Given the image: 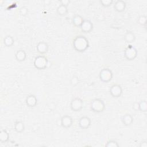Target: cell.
Masks as SVG:
<instances>
[{"instance_id":"obj_1","label":"cell","mask_w":147,"mask_h":147,"mask_svg":"<svg viewBox=\"0 0 147 147\" xmlns=\"http://www.w3.org/2000/svg\"><path fill=\"white\" fill-rule=\"evenodd\" d=\"M74 49L79 52H84L89 47V41L88 39L83 35L76 36L72 41Z\"/></svg>"},{"instance_id":"obj_2","label":"cell","mask_w":147,"mask_h":147,"mask_svg":"<svg viewBox=\"0 0 147 147\" xmlns=\"http://www.w3.org/2000/svg\"><path fill=\"white\" fill-rule=\"evenodd\" d=\"M106 108L105 102L99 98L93 99L90 103V109L94 113H102Z\"/></svg>"},{"instance_id":"obj_3","label":"cell","mask_w":147,"mask_h":147,"mask_svg":"<svg viewBox=\"0 0 147 147\" xmlns=\"http://www.w3.org/2000/svg\"><path fill=\"white\" fill-rule=\"evenodd\" d=\"M48 60L47 57L42 55L37 56L33 61L34 67L39 70L45 69L48 65Z\"/></svg>"},{"instance_id":"obj_4","label":"cell","mask_w":147,"mask_h":147,"mask_svg":"<svg viewBox=\"0 0 147 147\" xmlns=\"http://www.w3.org/2000/svg\"><path fill=\"white\" fill-rule=\"evenodd\" d=\"M113 77L112 71L108 68H105L101 69L99 74V78L100 80L103 83H108L110 82Z\"/></svg>"},{"instance_id":"obj_5","label":"cell","mask_w":147,"mask_h":147,"mask_svg":"<svg viewBox=\"0 0 147 147\" xmlns=\"http://www.w3.org/2000/svg\"><path fill=\"white\" fill-rule=\"evenodd\" d=\"M137 55V49L131 44H129L124 50V57L127 60H133L136 58Z\"/></svg>"},{"instance_id":"obj_6","label":"cell","mask_w":147,"mask_h":147,"mask_svg":"<svg viewBox=\"0 0 147 147\" xmlns=\"http://www.w3.org/2000/svg\"><path fill=\"white\" fill-rule=\"evenodd\" d=\"M83 107V101L81 98L79 97H75L71 100L70 103V108L73 111H80L82 110Z\"/></svg>"},{"instance_id":"obj_7","label":"cell","mask_w":147,"mask_h":147,"mask_svg":"<svg viewBox=\"0 0 147 147\" xmlns=\"http://www.w3.org/2000/svg\"><path fill=\"white\" fill-rule=\"evenodd\" d=\"M110 95L113 98H119L120 97L123 93L122 87L121 85L118 84H113L109 90Z\"/></svg>"},{"instance_id":"obj_8","label":"cell","mask_w":147,"mask_h":147,"mask_svg":"<svg viewBox=\"0 0 147 147\" xmlns=\"http://www.w3.org/2000/svg\"><path fill=\"white\" fill-rule=\"evenodd\" d=\"M91 125V120L87 116H83L79 119L78 125L82 129H87Z\"/></svg>"},{"instance_id":"obj_9","label":"cell","mask_w":147,"mask_h":147,"mask_svg":"<svg viewBox=\"0 0 147 147\" xmlns=\"http://www.w3.org/2000/svg\"><path fill=\"white\" fill-rule=\"evenodd\" d=\"M72 118L68 115H64L61 117L60 119V123L63 127L65 129L69 128L73 124Z\"/></svg>"},{"instance_id":"obj_10","label":"cell","mask_w":147,"mask_h":147,"mask_svg":"<svg viewBox=\"0 0 147 147\" xmlns=\"http://www.w3.org/2000/svg\"><path fill=\"white\" fill-rule=\"evenodd\" d=\"M93 24L89 20H84L83 23L80 26L81 30L86 33H90L93 30Z\"/></svg>"},{"instance_id":"obj_11","label":"cell","mask_w":147,"mask_h":147,"mask_svg":"<svg viewBox=\"0 0 147 147\" xmlns=\"http://www.w3.org/2000/svg\"><path fill=\"white\" fill-rule=\"evenodd\" d=\"M36 49L38 53L43 55L48 52L49 49V45L48 43L45 41H40L36 45Z\"/></svg>"},{"instance_id":"obj_12","label":"cell","mask_w":147,"mask_h":147,"mask_svg":"<svg viewBox=\"0 0 147 147\" xmlns=\"http://www.w3.org/2000/svg\"><path fill=\"white\" fill-rule=\"evenodd\" d=\"M126 7V2L122 0L116 1L114 3V9L115 11L121 13L125 11Z\"/></svg>"},{"instance_id":"obj_13","label":"cell","mask_w":147,"mask_h":147,"mask_svg":"<svg viewBox=\"0 0 147 147\" xmlns=\"http://www.w3.org/2000/svg\"><path fill=\"white\" fill-rule=\"evenodd\" d=\"M25 103L28 107H34L37 103V99L34 95L30 94L26 98Z\"/></svg>"},{"instance_id":"obj_14","label":"cell","mask_w":147,"mask_h":147,"mask_svg":"<svg viewBox=\"0 0 147 147\" xmlns=\"http://www.w3.org/2000/svg\"><path fill=\"white\" fill-rule=\"evenodd\" d=\"M26 53L23 49H18L15 53L16 59L20 62H22L25 61L26 59Z\"/></svg>"},{"instance_id":"obj_15","label":"cell","mask_w":147,"mask_h":147,"mask_svg":"<svg viewBox=\"0 0 147 147\" xmlns=\"http://www.w3.org/2000/svg\"><path fill=\"white\" fill-rule=\"evenodd\" d=\"M121 121L123 125L126 126H130L133 122V118L132 115L130 114H124L121 118Z\"/></svg>"},{"instance_id":"obj_16","label":"cell","mask_w":147,"mask_h":147,"mask_svg":"<svg viewBox=\"0 0 147 147\" xmlns=\"http://www.w3.org/2000/svg\"><path fill=\"white\" fill-rule=\"evenodd\" d=\"M84 20V19L83 18V17L80 14H75L72 19V22L74 26H75V27L80 28Z\"/></svg>"},{"instance_id":"obj_17","label":"cell","mask_w":147,"mask_h":147,"mask_svg":"<svg viewBox=\"0 0 147 147\" xmlns=\"http://www.w3.org/2000/svg\"><path fill=\"white\" fill-rule=\"evenodd\" d=\"M124 40L128 44H131L136 40V36L131 31H127L124 35Z\"/></svg>"},{"instance_id":"obj_18","label":"cell","mask_w":147,"mask_h":147,"mask_svg":"<svg viewBox=\"0 0 147 147\" xmlns=\"http://www.w3.org/2000/svg\"><path fill=\"white\" fill-rule=\"evenodd\" d=\"M14 129L18 133H22L25 130V125L21 121H17L14 124Z\"/></svg>"},{"instance_id":"obj_19","label":"cell","mask_w":147,"mask_h":147,"mask_svg":"<svg viewBox=\"0 0 147 147\" xmlns=\"http://www.w3.org/2000/svg\"><path fill=\"white\" fill-rule=\"evenodd\" d=\"M9 134L7 131L5 129H1L0 131V142L1 143H6L9 141Z\"/></svg>"},{"instance_id":"obj_20","label":"cell","mask_w":147,"mask_h":147,"mask_svg":"<svg viewBox=\"0 0 147 147\" xmlns=\"http://www.w3.org/2000/svg\"><path fill=\"white\" fill-rule=\"evenodd\" d=\"M68 11V6H65L64 5H62V4H60L57 9H56V12L57 13L61 16H65Z\"/></svg>"},{"instance_id":"obj_21","label":"cell","mask_w":147,"mask_h":147,"mask_svg":"<svg viewBox=\"0 0 147 147\" xmlns=\"http://www.w3.org/2000/svg\"><path fill=\"white\" fill-rule=\"evenodd\" d=\"M3 44L5 45V47H11L13 45L14 43V40L13 37L10 35H7L3 38Z\"/></svg>"},{"instance_id":"obj_22","label":"cell","mask_w":147,"mask_h":147,"mask_svg":"<svg viewBox=\"0 0 147 147\" xmlns=\"http://www.w3.org/2000/svg\"><path fill=\"white\" fill-rule=\"evenodd\" d=\"M138 111L141 112H146L147 111V102L146 100H142L138 102Z\"/></svg>"},{"instance_id":"obj_23","label":"cell","mask_w":147,"mask_h":147,"mask_svg":"<svg viewBox=\"0 0 147 147\" xmlns=\"http://www.w3.org/2000/svg\"><path fill=\"white\" fill-rule=\"evenodd\" d=\"M137 22L141 26L146 27V16L145 15H141L137 19Z\"/></svg>"},{"instance_id":"obj_24","label":"cell","mask_w":147,"mask_h":147,"mask_svg":"<svg viewBox=\"0 0 147 147\" xmlns=\"http://www.w3.org/2000/svg\"><path fill=\"white\" fill-rule=\"evenodd\" d=\"M114 1L113 0H100L99 3L102 5V6L105 7H108L110 6L114 3Z\"/></svg>"},{"instance_id":"obj_25","label":"cell","mask_w":147,"mask_h":147,"mask_svg":"<svg viewBox=\"0 0 147 147\" xmlns=\"http://www.w3.org/2000/svg\"><path fill=\"white\" fill-rule=\"evenodd\" d=\"M119 145L118 142L114 140H111L108 141L105 144V146L106 147H118Z\"/></svg>"},{"instance_id":"obj_26","label":"cell","mask_w":147,"mask_h":147,"mask_svg":"<svg viewBox=\"0 0 147 147\" xmlns=\"http://www.w3.org/2000/svg\"><path fill=\"white\" fill-rule=\"evenodd\" d=\"M79 80L78 77L76 76H75V75L73 76L70 80V83H71V86L73 87L77 86L79 84Z\"/></svg>"},{"instance_id":"obj_27","label":"cell","mask_w":147,"mask_h":147,"mask_svg":"<svg viewBox=\"0 0 147 147\" xmlns=\"http://www.w3.org/2000/svg\"><path fill=\"white\" fill-rule=\"evenodd\" d=\"M20 14L22 16H25L28 13V9L25 6H22L19 9Z\"/></svg>"},{"instance_id":"obj_28","label":"cell","mask_w":147,"mask_h":147,"mask_svg":"<svg viewBox=\"0 0 147 147\" xmlns=\"http://www.w3.org/2000/svg\"><path fill=\"white\" fill-rule=\"evenodd\" d=\"M60 4L68 6V5L70 3V1H69V0H62V1H60Z\"/></svg>"},{"instance_id":"obj_29","label":"cell","mask_w":147,"mask_h":147,"mask_svg":"<svg viewBox=\"0 0 147 147\" xmlns=\"http://www.w3.org/2000/svg\"><path fill=\"white\" fill-rule=\"evenodd\" d=\"M133 109L136 111H138V102H135L133 103Z\"/></svg>"},{"instance_id":"obj_30","label":"cell","mask_w":147,"mask_h":147,"mask_svg":"<svg viewBox=\"0 0 147 147\" xmlns=\"http://www.w3.org/2000/svg\"><path fill=\"white\" fill-rule=\"evenodd\" d=\"M140 147H147V142L146 141H142L140 142Z\"/></svg>"}]
</instances>
